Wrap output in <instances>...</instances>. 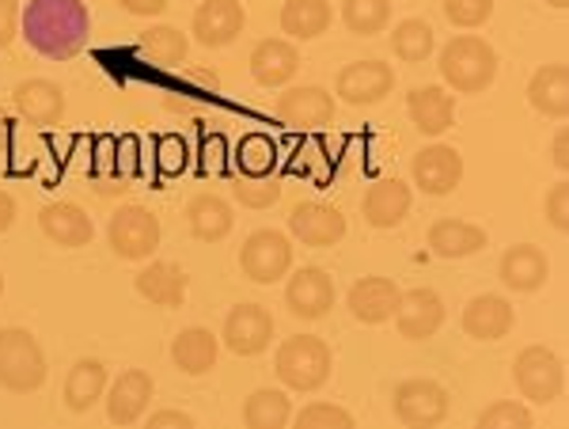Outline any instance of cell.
Wrapping results in <instances>:
<instances>
[{
    "instance_id": "cell-18",
    "label": "cell",
    "mask_w": 569,
    "mask_h": 429,
    "mask_svg": "<svg viewBox=\"0 0 569 429\" xmlns=\"http://www.w3.org/2000/svg\"><path fill=\"white\" fill-rule=\"evenodd\" d=\"M289 232L297 236L305 248H335L346 236V217L342 209L327 202H300L289 213Z\"/></svg>"
},
{
    "instance_id": "cell-21",
    "label": "cell",
    "mask_w": 569,
    "mask_h": 429,
    "mask_svg": "<svg viewBox=\"0 0 569 429\" xmlns=\"http://www.w3.org/2000/svg\"><path fill=\"white\" fill-rule=\"evenodd\" d=\"M498 278L505 289H512V293H536V289H543L550 278V259L543 255V248H536V243H517V248H509L501 255Z\"/></svg>"
},
{
    "instance_id": "cell-33",
    "label": "cell",
    "mask_w": 569,
    "mask_h": 429,
    "mask_svg": "<svg viewBox=\"0 0 569 429\" xmlns=\"http://www.w3.org/2000/svg\"><path fill=\"white\" fill-rule=\"evenodd\" d=\"M137 53H141V61H149V66H160V69H179L182 61H187L190 53V39L179 31V27H149V31H141V39H137Z\"/></svg>"
},
{
    "instance_id": "cell-43",
    "label": "cell",
    "mask_w": 569,
    "mask_h": 429,
    "mask_svg": "<svg viewBox=\"0 0 569 429\" xmlns=\"http://www.w3.org/2000/svg\"><path fill=\"white\" fill-rule=\"evenodd\" d=\"M20 0H0V50H8V46L16 42V34H20Z\"/></svg>"
},
{
    "instance_id": "cell-24",
    "label": "cell",
    "mask_w": 569,
    "mask_h": 429,
    "mask_svg": "<svg viewBox=\"0 0 569 429\" xmlns=\"http://www.w3.org/2000/svg\"><path fill=\"white\" fill-rule=\"evenodd\" d=\"M410 206H415V194L402 179H380L365 190V202H361V213L365 221L372 228H399L407 221Z\"/></svg>"
},
{
    "instance_id": "cell-46",
    "label": "cell",
    "mask_w": 569,
    "mask_h": 429,
    "mask_svg": "<svg viewBox=\"0 0 569 429\" xmlns=\"http://www.w3.org/2000/svg\"><path fill=\"white\" fill-rule=\"evenodd\" d=\"M550 163H555L558 171H569V133L566 130H558L555 133V141H550Z\"/></svg>"
},
{
    "instance_id": "cell-44",
    "label": "cell",
    "mask_w": 569,
    "mask_h": 429,
    "mask_svg": "<svg viewBox=\"0 0 569 429\" xmlns=\"http://www.w3.org/2000/svg\"><path fill=\"white\" fill-rule=\"evenodd\" d=\"M194 426V418L182 415V410H156L149 418V429H190Z\"/></svg>"
},
{
    "instance_id": "cell-16",
    "label": "cell",
    "mask_w": 569,
    "mask_h": 429,
    "mask_svg": "<svg viewBox=\"0 0 569 429\" xmlns=\"http://www.w3.org/2000/svg\"><path fill=\"white\" fill-rule=\"evenodd\" d=\"M460 323H463L467 339H475V342H501L505 335H509L512 327H517V312H512L509 297H501V293H479V297L467 300Z\"/></svg>"
},
{
    "instance_id": "cell-48",
    "label": "cell",
    "mask_w": 569,
    "mask_h": 429,
    "mask_svg": "<svg viewBox=\"0 0 569 429\" xmlns=\"http://www.w3.org/2000/svg\"><path fill=\"white\" fill-rule=\"evenodd\" d=\"M187 80H190V84H198V88H206L209 96L220 88V80L213 77V72H187Z\"/></svg>"
},
{
    "instance_id": "cell-42",
    "label": "cell",
    "mask_w": 569,
    "mask_h": 429,
    "mask_svg": "<svg viewBox=\"0 0 569 429\" xmlns=\"http://www.w3.org/2000/svg\"><path fill=\"white\" fill-rule=\"evenodd\" d=\"M543 213H547V221L558 228V232H566V225H569V182L566 179H558L555 187L547 190Z\"/></svg>"
},
{
    "instance_id": "cell-28",
    "label": "cell",
    "mask_w": 569,
    "mask_h": 429,
    "mask_svg": "<svg viewBox=\"0 0 569 429\" xmlns=\"http://www.w3.org/2000/svg\"><path fill=\"white\" fill-rule=\"evenodd\" d=\"M528 103L536 107L539 114L547 118H562L569 114V72L566 61H550V66H539L528 80Z\"/></svg>"
},
{
    "instance_id": "cell-11",
    "label": "cell",
    "mask_w": 569,
    "mask_h": 429,
    "mask_svg": "<svg viewBox=\"0 0 569 429\" xmlns=\"http://www.w3.org/2000/svg\"><path fill=\"white\" fill-rule=\"evenodd\" d=\"M395 91V69L383 61H350L335 80V96L350 107H376Z\"/></svg>"
},
{
    "instance_id": "cell-37",
    "label": "cell",
    "mask_w": 569,
    "mask_h": 429,
    "mask_svg": "<svg viewBox=\"0 0 569 429\" xmlns=\"http://www.w3.org/2000/svg\"><path fill=\"white\" fill-rule=\"evenodd\" d=\"M273 163H278V149L266 133H247L236 144V168L240 176H273Z\"/></svg>"
},
{
    "instance_id": "cell-38",
    "label": "cell",
    "mask_w": 569,
    "mask_h": 429,
    "mask_svg": "<svg viewBox=\"0 0 569 429\" xmlns=\"http://www.w3.org/2000/svg\"><path fill=\"white\" fill-rule=\"evenodd\" d=\"M232 198L243 209H270L281 198V182L270 176H240L232 182Z\"/></svg>"
},
{
    "instance_id": "cell-12",
    "label": "cell",
    "mask_w": 569,
    "mask_h": 429,
    "mask_svg": "<svg viewBox=\"0 0 569 429\" xmlns=\"http://www.w3.org/2000/svg\"><path fill=\"white\" fill-rule=\"evenodd\" d=\"M273 114H278L284 126H292V130H323V126L335 122V96L319 84L289 88L278 96Z\"/></svg>"
},
{
    "instance_id": "cell-14",
    "label": "cell",
    "mask_w": 569,
    "mask_h": 429,
    "mask_svg": "<svg viewBox=\"0 0 569 429\" xmlns=\"http://www.w3.org/2000/svg\"><path fill=\"white\" fill-rule=\"evenodd\" d=\"M243 27L247 12L240 0H206V4H198L194 20H190V34L206 50H220V46H232L240 39Z\"/></svg>"
},
{
    "instance_id": "cell-31",
    "label": "cell",
    "mask_w": 569,
    "mask_h": 429,
    "mask_svg": "<svg viewBox=\"0 0 569 429\" xmlns=\"http://www.w3.org/2000/svg\"><path fill=\"white\" fill-rule=\"evenodd\" d=\"M330 20H335L330 0H284L281 4V31L297 42H311L327 34Z\"/></svg>"
},
{
    "instance_id": "cell-39",
    "label": "cell",
    "mask_w": 569,
    "mask_h": 429,
    "mask_svg": "<svg viewBox=\"0 0 569 429\" xmlns=\"http://www.w3.org/2000/svg\"><path fill=\"white\" fill-rule=\"evenodd\" d=\"M531 426H536V418L517 399H498V403L486 407L479 415V429H531Z\"/></svg>"
},
{
    "instance_id": "cell-34",
    "label": "cell",
    "mask_w": 569,
    "mask_h": 429,
    "mask_svg": "<svg viewBox=\"0 0 569 429\" xmlns=\"http://www.w3.org/2000/svg\"><path fill=\"white\" fill-rule=\"evenodd\" d=\"M292 422V403L278 388H259L243 403V426L251 429H284Z\"/></svg>"
},
{
    "instance_id": "cell-9",
    "label": "cell",
    "mask_w": 569,
    "mask_h": 429,
    "mask_svg": "<svg viewBox=\"0 0 569 429\" xmlns=\"http://www.w3.org/2000/svg\"><path fill=\"white\" fill-rule=\"evenodd\" d=\"M410 176L415 187L429 198H448L463 182V157L452 144H426L410 157Z\"/></svg>"
},
{
    "instance_id": "cell-7",
    "label": "cell",
    "mask_w": 569,
    "mask_h": 429,
    "mask_svg": "<svg viewBox=\"0 0 569 429\" xmlns=\"http://www.w3.org/2000/svg\"><path fill=\"white\" fill-rule=\"evenodd\" d=\"M452 410V399H448L445 385L429 377H410L402 385H395L391 391V415L395 422L402 426H415V429H429L440 426Z\"/></svg>"
},
{
    "instance_id": "cell-50",
    "label": "cell",
    "mask_w": 569,
    "mask_h": 429,
    "mask_svg": "<svg viewBox=\"0 0 569 429\" xmlns=\"http://www.w3.org/2000/svg\"><path fill=\"white\" fill-rule=\"evenodd\" d=\"M543 4H547V8H558V12H562V8L569 4V0H543Z\"/></svg>"
},
{
    "instance_id": "cell-49",
    "label": "cell",
    "mask_w": 569,
    "mask_h": 429,
    "mask_svg": "<svg viewBox=\"0 0 569 429\" xmlns=\"http://www.w3.org/2000/svg\"><path fill=\"white\" fill-rule=\"evenodd\" d=\"M8 144H12V118L0 111V152H4Z\"/></svg>"
},
{
    "instance_id": "cell-47",
    "label": "cell",
    "mask_w": 569,
    "mask_h": 429,
    "mask_svg": "<svg viewBox=\"0 0 569 429\" xmlns=\"http://www.w3.org/2000/svg\"><path fill=\"white\" fill-rule=\"evenodd\" d=\"M12 225H16V198L8 190H0V232H8Z\"/></svg>"
},
{
    "instance_id": "cell-29",
    "label": "cell",
    "mask_w": 569,
    "mask_h": 429,
    "mask_svg": "<svg viewBox=\"0 0 569 429\" xmlns=\"http://www.w3.org/2000/svg\"><path fill=\"white\" fill-rule=\"evenodd\" d=\"M220 358V339L206 327H187L171 339V361H176L179 372L187 377H206L213 372V365Z\"/></svg>"
},
{
    "instance_id": "cell-27",
    "label": "cell",
    "mask_w": 569,
    "mask_h": 429,
    "mask_svg": "<svg viewBox=\"0 0 569 429\" xmlns=\"http://www.w3.org/2000/svg\"><path fill=\"white\" fill-rule=\"evenodd\" d=\"M133 289L156 308H182L190 281H187V273H182V267H176V262L152 259L144 270H137Z\"/></svg>"
},
{
    "instance_id": "cell-41",
    "label": "cell",
    "mask_w": 569,
    "mask_h": 429,
    "mask_svg": "<svg viewBox=\"0 0 569 429\" xmlns=\"http://www.w3.org/2000/svg\"><path fill=\"white\" fill-rule=\"evenodd\" d=\"M445 16H448V23H452V27L475 31V27L490 23L493 0H445Z\"/></svg>"
},
{
    "instance_id": "cell-45",
    "label": "cell",
    "mask_w": 569,
    "mask_h": 429,
    "mask_svg": "<svg viewBox=\"0 0 569 429\" xmlns=\"http://www.w3.org/2000/svg\"><path fill=\"white\" fill-rule=\"evenodd\" d=\"M122 4V12L130 16H144V20H152V16L168 12V0H118Z\"/></svg>"
},
{
    "instance_id": "cell-8",
    "label": "cell",
    "mask_w": 569,
    "mask_h": 429,
    "mask_svg": "<svg viewBox=\"0 0 569 429\" xmlns=\"http://www.w3.org/2000/svg\"><path fill=\"white\" fill-rule=\"evenodd\" d=\"M240 270L254 286H273L292 270V243L278 228H259L243 240L240 248Z\"/></svg>"
},
{
    "instance_id": "cell-15",
    "label": "cell",
    "mask_w": 569,
    "mask_h": 429,
    "mask_svg": "<svg viewBox=\"0 0 569 429\" xmlns=\"http://www.w3.org/2000/svg\"><path fill=\"white\" fill-rule=\"evenodd\" d=\"M391 319L407 342L433 339L440 327H445V300H440L437 289H407L399 297V308H395Z\"/></svg>"
},
{
    "instance_id": "cell-26",
    "label": "cell",
    "mask_w": 569,
    "mask_h": 429,
    "mask_svg": "<svg viewBox=\"0 0 569 429\" xmlns=\"http://www.w3.org/2000/svg\"><path fill=\"white\" fill-rule=\"evenodd\" d=\"M300 72V50L289 39H262L251 50V77L259 88H281Z\"/></svg>"
},
{
    "instance_id": "cell-5",
    "label": "cell",
    "mask_w": 569,
    "mask_h": 429,
    "mask_svg": "<svg viewBox=\"0 0 569 429\" xmlns=\"http://www.w3.org/2000/svg\"><path fill=\"white\" fill-rule=\"evenodd\" d=\"M512 385H517V391L528 403L550 407L566 391V365L547 346H525L517 353V361H512Z\"/></svg>"
},
{
    "instance_id": "cell-32",
    "label": "cell",
    "mask_w": 569,
    "mask_h": 429,
    "mask_svg": "<svg viewBox=\"0 0 569 429\" xmlns=\"http://www.w3.org/2000/svg\"><path fill=\"white\" fill-rule=\"evenodd\" d=\"M107 391V365L99 358H80L66 377V407L72 415H84L91 403H99Z\"/></svg>"
},
{
    "instance_id": "cell-22",
    "label": "cell",
    "mask_w": 569,
    "mask_h": 429,
    "mask_svg": "<svg viewBox=\"0 0 569 429\" xmlns=\"http://www.w3.org/2000/svg\"><path fill=\"white\" fill-rule=\"evenodd\" d=\"M39 228L50 243L58 248H88L96 240V225L77 202H50L39 209Z\"/></svg>"
},
{
    "instance_id": "cell-36",
    "label": "cell",
    "mask_w": 569,
    "mask_h": 429,
    "mask_svg": "<svg viewBox=\"0 0 569 429\" xmlns=\"http://www.w3.org/2000/svg\"><path fill=\"white\" fill-rule=\"evenodd\" d=\"M342 23L350 34L372 39L391 23V0H342Z\"/></svg>"
},
{
    "instance_id": "cell-40",
    "label": "cell",
    "mask_w": 569,
    "mask_h": 429,
    "mask_svg": "<svg viewBox=\"0 0 569 429\" xmlns=\"http://www.w3.org/2000/svg\"><path fill=\"white\" fill-rule=\"evenodd\" d=\"M292 422H297V429H353V415L335 403H311Z\"/></svg>"
},
{
    "instance_id": "cell-1",
    "label": "cell",
    "mask_w": 569,
    "mask_h": 429,
    "mask_svg": "<svg viewBox=\"0 0 569 429\" xmlns=\"http://www.w3.org/2000/svg\"><path fill=\"white\" fill-rule=\"evenodd\" d=\"M20 34L42 58L69 61L88 46L91 12L84 0H31L20 16Z\"/></svg>"
},
{
    "instance_id": "cell-35",
    "label": "cell",
    "mask_w": 569,
    "mask_h": 429,
    "mask_svg": "<svg viewBox=\"0 0 569 429\" xmlns=\"http://www.w3.org/2000/svg\"><path fill=\"white\" fill-rule=\"evenodd\" d=\"M391 50L399 61H407V66H421V61L429 58V53L437 50V34L433 27L426 20H418V16H410V20L395 23L391 31Z\"/></svg>"
},
{
    "instance_id": "cell-19",
    "label": "cell",
    "mask_w": 569,
    "mask_h": 429,
    "mask_svg": "<svg viewBox=\"0 0 569 429\" xmlns=\"http://www.w3.org/2000/svg\"><path fill=\"white\" fill-rule=\"evenodd\" d=\"M12 107H16V114L31 126H58L61 118H66V91L46 77H31L16 84Z\"/></svg>"
},
{
    "instance_id": "cell-13",
    "label": "cell",
    "mask_w": 569,
    "mask_h": 429,
    "mask_svg": "<svg viewBox=\"0 0 569 429\" xmlns=\"http://www.w3.org/2000/svg\"><path fill=\"white\" fill-rule=\"evenodd\" d=\"M284 308L297 319H323L335 308V278L323 267H300L284 286Z\"/></svg>"
},
{
    "instance_id": "cell-17",
    "label": "cell",
    "mask_w": 569,
    "mask_h": 429,
    "mask_svg": "<svg viewBox=\"0 0 569 429\" xmlns=\"http://www.w3.org/2000/svg\"><path fill=\"white\" fill-rule=\"evenodd\" d=\"M399 297H402V289L395 286L391 278L369 273V278H361L350 286V293H346V308H350V316L357 319V323L376 327V323H388V319L395 316Z\"/></svg>"
},
{
    "instance_id": "cell-10",
    "label": "cell",
    "mask_w": 569,
    "mask_h": 429,
    "mask_svg": "<svg viewBox=\"0 0 569 429\" xmlns=\"http://www.w3.org/2000/svg\"><path fill=\"white\" fill-rule=\"evenodd\" d=\"M220 342L232 353H240V358H259L273 342V316L266 312L262 305H236L232 312L224 316Z\"/></svg>"
},
{
    "instance_id": "cell-2",
    "label": "cell",
    "mask_w": 569,
    "mask_h": 429,
    "mask_svg": "<svg viewBox=\"0 0 569 429\" xmlns=\"http://www.w3.org/2000/svg\"><path fill=\"white\" fill-rule=\"evenodd\" d=\"M440 77L456 96H482L498 80V50L479 34H456L440 50Z\"/></svg>"
},
{
    "instance_id": "cell-3",
    "label": "cell",
    "mask_w": 569,
    "mask_h": 429,
    "mask_svg": "<svg viewBox=\"0 0 569 429\" xmlns=\"http://www.w3.org/2000/svg\"><path fill=\"white\" fill-rule=\"evenodd\" d=\"M273 369H278V380L289 391H319L330 380L335 353L316 335H292L273 353Z\"/></svg>"
},
{
    "instance_id": "cell-23",
    "label": "cell",
    "mask_w": 569,
    "mask_h": 429,
    "mask_svg": "<svg viewBox=\"0 0 569 429\" xmlns=\"http://www.w3.org/2000/svg\"><path fill=\"white\" fill-rule=\"evenodd\" d=\"M407 114L426 137H440L456 122V99L445 84H426L407 96Z\"/></svg>"
},
{
    "instance_id": "cell-30",
    "label": "cell",
    "mask_w": 569,
    "mask_h": 429,
    "mask_svg": "<svg viewBox=\"0 0 569 429\" xmlns=\"http://www.w3.org/2000/svg\"><path fill=\"white\" fill-rule=\"evenodd\" d=\"M187 228L201 243H220L232 236L236 213L220 194H198V198H190V206H187Z\"/></svg>"
},
{
    "instance_id": "cell-51",
    "label": "cell",
    "mask_w": 569,
    "mask_h": 429,
    "mask_svg": "<svg viewBox=\"0 0 569 429\" xmlns=\"http://www.w3.org/2000/svg\"><path fill=\"white\" fill-rule=\"evenodd\" d=\"M0 297H4V273H0Z\"/></svg>"
},
{
    "instance_id": "cell-6",
    "label": "cell",
    "mask_w": 569,
    "mask_h": 429,
    "mask_svg": "<svg viewBox=\"0 0 569 429\" xmlns=\"http://www.w3.org/2000/svg\"><path fill=\"white\" fill-rule=\"evenodd\" d=\"M107 243L118 259L144 262L160 248V217L144 206H118L107 225Z\"/></svg>"
},
{
    "instance_id": "cell-20",
    "label": "cell",
    "mask_w": 569,
    "mask_h": 429,
    "mask_svg": "<svg viewBox=\"0 0 569 429\" xmlns=\"http://www.w3.org/2000/svg\"><path fill=\"white\" fill-rule=\"evenodd\" d=\"M152 377L144 369H126L114 385L107 388V418L114 426H137L152 403Z\"/></svg>"
},
{
    "instance_id": "cell-4",
    "label": "cell",
    "mask_w": 569,
    "mask_h": 429,
    "mask_svg": "<svg viewBox=\"0 0 569 429\" xmlns=\"http://www.w3.org/2000/svg\"><path fill=\"white\" fill-rule=\"evenodd\" d=\"M46 353L23 327H0V388L27 396L46 385Z\"/></svg>"
},
{
    "instance_id": "cell-25",
    "label": "cell",
    "mask_w": 569,
    "mask_h": 429,
    "mask_svg": "<svg viewBox=\"0 0 569 429\" xmlns=\"http://www.w3.org/2000/svg\"><path fill=\"white\" fill-rule=\"evenodd\" d=\"M486 243H490V236H486V228L471 225V221H456V217H440V221L429 225V251L437 255V259H471V255H479Z\"/></svg>"
}]
</instances>
